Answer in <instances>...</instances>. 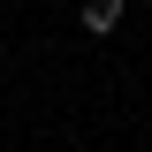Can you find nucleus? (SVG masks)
Masks as SVG:
<instances>
[{"instance_id": "1", "label": "nucleus", "mask_w": 152, "mask_h": 152, "mask_svg": "<svg viewBox=\"0 0 152 152\" xmlns=\"http://www.w3.org/2000/svg\"><path fill=\"white\" fill-rule=\"evenodd\" d=\"M122 8H129V0H76V15H84V31H99V38H107L114 23H122Z\"/></svg>"}]
</instances>
